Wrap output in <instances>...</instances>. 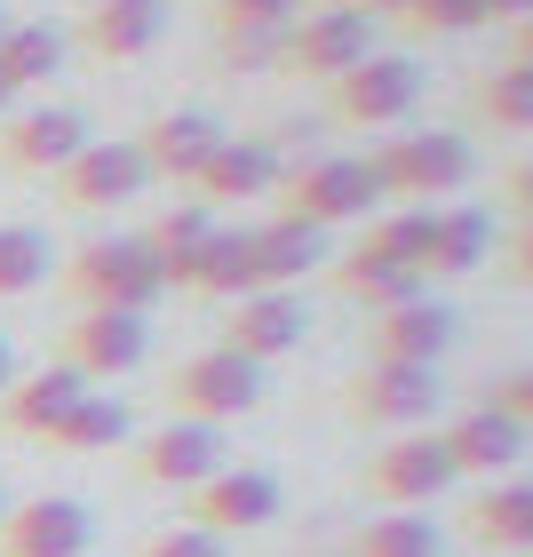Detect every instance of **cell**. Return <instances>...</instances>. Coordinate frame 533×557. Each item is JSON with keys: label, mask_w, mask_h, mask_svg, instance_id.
<instances>
[{"label": "cell", "mask_w": 533, "mask_h": 557, "mask_svg": "<svg viewBox=\"0 0 533 557\" xmlns=\"http://www.w3.org/2000/svg\"><path fill=\"white\" fill-rule=\"evenodd\" d=\"M319 263H326V232H311V223H295V215L256 223V271H263V287H287L295 295V278H311Z\"/></svg>", "instance_id": "obj_24"}, {"label": "cell", "mask_w": 533, "mask_h": 557, "mask_svg": "<svg viewBox=\"0 0 533 557\" xmlns=\"http://www.w3.org/2000/svg\"><path fill=\"white\" fill-rule=\"evenodd\" d=\"M367 160H374V175H383V191L430 208V191H462L478 175V144L462 128H406L383 151H367Z\"/></svg>", "instance_id": "obj_2"}, {"label": "cell", "mask_w": 533, "mask_h": 557, "mask_svg": "<svg viewBox=\"0 0 533 557\" xmlns=\"http://www.w3.org/2000/svg\"><path fill=\"white\" fill-rule=\"evenodd\" d=\"M446 486H454V462H446L438 430H406L398 446H383V454L367 462V494H374V502H391V510L438 502Z\"/></svg>", "instance_id": "obj_11"}, {"label": "cell", "mask_w": 533, "mask_h": 557, "mask_svg": "<svg viewBox=\"0 0 533 557\" xmlns=\"http://www.w3.org/2000/svg\"><path fill=\"white\" fill-rule=\"evenodd\" d=\"M9 383H16V350L0 343V398H9Z\"/></svg>", "instance_id": "obj_43"}, {"label": "cell", "mask_w": 533, "mask_h": 557, "mask_svg": "<svg viewBox=\"0 0 533 557\" xmlns=\"http://www.w3.org/2000/svg\"><path fill=\"white\" fill-rule=\"evenodd\" d=\"M215 144H223V120H208V112H160L136 151H144V168H151V184H160V175H168V184H191V175L208 168Z\"/></svg>", "instance_id": "obj_19"}, {"label": "cell", "mask_w": 533, "mask_h": 557, "mask_svg": "<svg viewBox=\"0 0 533 557\" xmlns=\"http://www.w3.org/2000/svg\"><path fill=\"white\" fill-rule=\"evenodd\" d=\"M367 57H374V16L367 9H302L287 24V72H302V81H343Z\"/></svg>", "instance_id": "obj_7"}, {"label": "cell", "mask_w": 533, "mask_h": 557, "mask_svg": "<svg viewBox=\"0 0 533 557\" xmlns=\"http://www.w3.org/2000/svg\"><path fill=\"white\" fill-rule=\"evenodd\" d=\"M278 518V478L271 470H215L208 486H191V525L215 542L256 534V525Z\"/></svg>", "instance_id": "obj_12"}, {"label": "cell", "mask_w": 533, "mask_h": 557, "mask_svg": "<svg viewBox=\"0 0 533 557\" xmlns=\"http://www.w3.org/2000/svg\"><path fill=\"white\" fill-rule=\"evenodd\" d=\"M470 534L486 549H533V478H510V486H486L470 502Z\"/></svg>", "instance_id": "obj_27"}, {"label": "cell", "mask_w": 533, "mask_h": 557, "mask_svg": "<svg viewBox=\"0 0 533 557\" xmlns=\"http://www.w3.org/2000/svg\"><path fill=\"white\" fill-rule=\"evenodd\" d=\"M326 104H335V120H350V128H398V120L422 104V64L374 48L367 64H350L343 81H326Z\"/></svg>", "instance_id": "obj_5"}, {"label": "cell", "mask_w": 533, "mask_h": 557, "mask_svg": "<svg viewBox=\"0 0 533 557\" xmlns=\"http://www.w3.org/2000/svg\"><path fill=\"white\" fill-rule=\"evenodd\" d=\"M9 104H16V88H9V81H0V120H9Z\"/></svg>", "instance_id": "obj_45"}, {"label": "cell", "mask_w": 533, "mask_h": 557, "mask_svg": "<svg viewBox=\"0 0 533 557\" xmlns=\"http://www.w3.org/2000/svg\"><path fill=\"white\" fill-rule=\"evenodd\" d=\"M510 64H533V16L510 24Z\"/></svg>", "instance_id": "obj_42"}, {"label": "cell", "mask_w": 533, "mask_h": 557, "mask_svg": "<svg viewBox=\"0 0 533 557\" xmlns=\"http://www.w3.org/2000/svg\"><path fill=\"white\" fill-rule=\"evenodd\" d=\"M367 343H374V359H391V367H438L446 343H454V311H446L438 295L398 302V311H374Z\"/></svg>", "instance_id": "obj_18"}, {"label": "cell", "mask_w": 533, "mask_h": 557, "mask_svg": "<svg viewBox=\"0 0 533 557\" xmlns=\"http://www.w3.org/2000/svg\"><path fill=\"white\" fill-rule=\"evenodd\" d=\"M136 557H223V542L199 534V525H168V534H151Z\"/></svg>", "instance_id": "obj_37"}, {"label": "cell", "mask_w": 533, "mask_h": 557, "mask_svg": "<svg viewBox=\"0 0 533 557\" xmlns=\"http://www.w3.org/2000/svg\"><path fill=\"white\" fill-rule=\"evenodd\" d=\"M470 112L486 120L494 136H525L533 128V64H501L470 88Z\"/></svg>", "instance_id": "obj_29"}, {"label": "cell", "mask_w": 533, "mask_h": 557, "mask_svg": "<svg viewBox=\"0 0 533 557\" xmlns=\"http://www.w3.org/2000/svg\"><path fill=\"white\" fill-rule=\"evenodd\" d=\"M88 542H96V518L72 494H40L0 525V557H88Z\"/></svg>", "instance_id": "obj_14"}, {"label": "cell", "mask_w": 533, "mask_h": 557, "mask_svg": "<svg viewBox=\"0 0 533 557\" xmlns=\"http://www.w3.org/2000/svg\"><path fill=\"white\" fill-rule=\"evenodd\" d=\"M175 414L184 422H239V414H256V398H263V367H247L239 350H199V359H184L175 367Z\"/></svg>", "instance_id": "obj_6"}, {"label": "cell", "mask_w": 533, "mask_h": 557, "mask_svg": "<svg viewBox=\"0 0 533 557\" xmlns=\"http://www.w3.org/2000/svg\"><path fill=\"white\" fill-rule=\"evenodd\" d=\"M208 239H215V215L199 208V199H191V208H168V215L144 232V247H151V263H160L168 287H191V278H199V256H208Z\"/></svg>", "instance_id": "obj_25"}, {"label": "cell", "mask_w": 533, "mask_h": 557, "mask_svg": "<svg viewBox=\"0 0 533 557\" xmlns=\"http://www.w3.org/2000/svg\"><path fill=\"white\" fill-rule=\"evenodd\" d=\"M278 184H287V160L271 151V136H223L208 151V168L191 175L199 208H247V199H278Z\"/></svg>", "instance_id": "obj_9"}, {"label": "cell", "mask_w": 533, "mask_h": 557, "mask_svg": "<svg viewBox=\"0 0 533 557\" xmlns=\"http://www.w3.org/2000/svg\"><path fill=\"white\" fill-rule=\"evenodd\" d=\"M199 295H215V302H239V295H256L263 287V271H256V232H232V223H215V239H208V256H199V278H191Z\"/></svg>", "instance_id": "obj_26"}, {"label": "cell", "mask_w": 533, "mask_h": 557, "mask_svg": "<svg viewBox=\"0 0 533 557\" xmlns=\"http://www.w3.org/2000/svg\"><path fill=\"white\" fill-rule=\"evenodd\" d=\"M406 33H478V24H494L486 16V0H406Z\"/></svg>", "instance_id": "obj_35"}, {"label": "cell", "mask_w": 533, "mask_h": 557, "mask_svg": "<svg viewBox=\"0 0 533 557\" xmlns=\"http://www.w3.org/2000/svg\"><path fill=\"white\" fill-rule=\"evenodd\" d=\"M80 144H88V120L64 112V104H33V112L0 120V160L24 168V175H57Z\"/></svg>", "instance_id": "obj_17"}, {"label": "cell", "mask_w": 533, "mask_h": 557, "mask_svg": "<svg viewBox=\"0 0 533 557\" xmlns=\"http://www.w3.org/2000/svg\"><path fill=\"white\" fill-rule=\"evenodd\" d=\"M501 199H510V208H518V215L533 223V160H518V168H510V184H501Z\"/></svg>", "instance_id": "obj_40"}, {"label": "cell", "mask_w": 533, "mask_h": 557, "mask_svg": "<svg viewBox=\"0 0 533 557\" xmlns=\"http://www.w3.org/2000/svg\"><path fill=\"white\" fill-rule=\"evenodd\" d=\"M367 16H406V0H359Z\"/></svg>", "instance_id": "obj_44"}, {"label": "cell", "mask_w": 533, "mask_h": 557, "mask_svg": "<svg viewBox=\"0 0 533 557\" xmlns=\"http://www.w3.org/2000/svg\"><path fill=\"white\" fill-rule=\"evenodd\" d=\"M136 470L151 478V486H208V478L223 470V430H208V422H160L151 438L136 446Z\"/></svg>", "instance_id": "obj_16"}, {"label": "cell", "mask_w": 533, "mask_h": 557, "mask_svg": "<svg viewBox=\"0 0 533 557\" xmlns=\"http://www.w3.org/2000/svg\"><path fill=\"white\" fill-rule=\"evenodd\" d=\"M383 175L374 160H302L278 184V215L311 223V232H335V223H374L383 215Z\"/></svg>", "instance_id": "obj_1"}, {"label": "cell", "mask_w": 533, "mask_h": 557, "mask_svg": "<svg viewBox=\"0 0 533 557\" xmlns=\"http://www.w3.org/2000/svg\"><path fill=\"white\" fill-rule=\"evenodd\" d=\"M151 359V319L136 311H88L72 319V374H88V383H112V374H136Z\"/></svg>", "instance_id": "obj_15"}, {"label": "cell", "mask_w": 533, "mask_h": 557, "mask_svg": "<svg viewBox=\"0 0 533 557\" xmlns=\"http://www.w3.org/2000/svg\"><path fill=\"white\" fill-rule=\"evenodd\" d=\"M57 191H64V208L104 215V208H128V199L151 191V168H144L136 144H80V151L57 168Z\"/></svg>", "instance_id": "obj_8"}, {"label": "cell", "mask_w": 533, "mask_h": 557, "mask_svg": "<svg viewBox=\"0 0 533 557\" xmlns=\"http://www.w3.org/2000/svg\"><path fill=\"white\" fill-rule=\"evenodd\" d=\"M120 438H128V407H120V398H96V391L48 430V446H64V454H96V446H120Z\"/></svg>", "instance_id": "obj_32"}, {"label": "cell", "mask_w": 533, "mask_h": 557, "mask_svg": "<svg viewBox=\"0 0 533 557\" xmlns=\"http://www.w3.org/2000/svg\"><path fill=\"white\" fill-rule=\"evenodd\" d=\"M0 33H9V9H0Z\"/></svg>", "instance_id": "obj_47"}, {"label": "cell", "mask_w": 533, "mask_h": 557, "mask_svg": "<svg viewBox=\"0 0 533 557\" xmlns=\"http://www.w3.org/2000/svg\"><path fill=\"white\" fill-rule=\"evenodd\" d=\"M72 287H80L88 311H136L151 319V302L168 295L160 263H151L144 239H88L80 256H72Z\"/></svg>", "instance_id": "obj_3"}, {"label": "cell", "mask_w": 533, "mask_h": 557, "mask_svg": "<svg viewBox=\"0 0 533 557\" xmlns=\"http://www.w3.org/2000/svg\"><path fill=\"white\" fill-rule=\"evenodd\" d=\"M350 557H438V525L414 510H383L350 534Z\"/></svg>", "instance_id": "obj_31"}, {"label": "cell", "mask_w": 533, "mask_h": 557, "mask_svg": "<svg viewBox=\"0 0 533 557\" xmlns=\"http://www.w3.org/2000/svg\"><path fill=\"white\" fill-rule=\"evenodd\" d=\"M223 57H232V72H287V33H232Z\"/></svg>", "instance_id": "obj_36"}, {"label": "cell", "mask_w": 533, "mask_h": 557, "mask_svg": "<svg viewBox=\"0 0 533 557\" xmlns=\"http://www.w3.org/2000/svg\"><path fill=\"white\" fill-rule=\"evenodd\" d=\"M9 510H16V502H9V494H0V525H9Z\"/></svg>", "instance_id": "obj_46"}, {"label": "cell", "mask_w": 533, "mask_h": 557, "mask_svg": "<svg viewBox=\"0 0 533 557\" xmlns=\"http://www.w3.org/2000/svg\"><path fill=\"white\" fill-rule=\"evenodd\" d=\"M302 335H311V311H302V295H287V287L239 295L232 319H223V350H239L247 367L287 359V350H302Z\"/></svg>", "instance_id": "obj_10"}, {"label": "cell", "mask_w": 533, "mask_h": 557, "mask_svg": "<svg viewBox=\"0 0 533 557\" xmlns=\"http://www.w3.org/2000/svg\"><path fill=\"white\" fill-rule=\"evenodd\" d=\"M64 72V33L57 24H9L0 33V81L9 88H48Z\"/></svg>", "instance_id": "obj_28"}, {"label": "cell", "mask_w": 533, "mask_h": 557, "mask_svg": "<svg viewBox=\"0 0 533 557\" xmlns=\"http://www.w3.org/2000/svg\"><path fill=\"white\" fill-rule=\"evenodd\" d=\"M438 367H391V359H367L359 374H350L343 391V414L367 422V430H422L430 414H438Z\"/></svg>", "instance_id": "obj_4"}, {"label": "cell", "mask_w": 533, "mask_h": 557, "mask_svg": "<svg viewBox=\"0 0 533 557\" xmlns=\"http://www.w3.org/2000/svg\"><path fill=\"white\" fill-rule=\"evenodd\" d=\"M302 16V0H215V33H287Z\"/></svg>", "instance_id": "obj_34"}, {"label": "cell", "mask_w": 533, "mask_h": 557, "mask_svg": "<svg viewBox=\"0 0 533 557\" xmlns=\"http://www.w3.org/2000/svg\"><path fill=\"white\" fill-rule=\"evenodd\" d=\"M430 215L438 208H383L367 223V256H383V263H398V271H422V256H430Z\"/></svg>", "instance_id": "obj_30"}, {"label": "cell", "mask_w": 533, "mask_h": 557, "mask_svg": "<svg viewBox=\"0 0 533 557\" xmlns=\"http://www.w3.org/2000/svg\"><path fill=\"white\" fill-rule=\"evenodd\" d=\"M326 278H335V295L367 302V319H374V311H398V302H422V295H430V278H422V271H398V263H383V256H367V247L335 256V263H326Z\"/></svg>", "instance_id": "obj_22"}, {"label": "cell", "mask_w": 533, "mask_h": 557, "mask_svg": "<svg viewBox=\"0 0 533 557\" xmlns=\"http://www.w3.org/2000/svg\"><path fill=\"white\" fill-rule=\"evenodd\" d=\"M494 256H501V278H510V287H533V223H518Z\"/></svg>", "instance_id": "obj_39"}, {"label": "cell", "mask_w": 533, "mask_h": 557, "mask_svg": "<svg viewBox=\"0 0 533 557\" xmlns=\"http://www.w3.org/2000/svg\"><path fill=\"white\" fill-rule=\"evenodd\" d=\"M160 33H168V0H96L88 24H80V40L104 64H128L144 48H160Z\"/></svg>", "instance_id": "obj_20"}, {"label": "cell", "mask_w": 533, "mask_h": 557, "mask_svg": "<svg viewBox=\"0 0 533 557\" xmlns=\"http://www.w3.org/2000/svg\"><path fill=\"white\" fill-rule=\"evenodd\" d=\"M486 16H494V24H525L533 0H486Z\"/></svg>", "instance_id": "obj_41"}, {"label": "cell", "mask_w": 533, "mask_h": 557, "mask_svg": "<svg viewBox=\"0 0 533 557\" xmlns=\"http://www.w3.org/2000/svg\"><path fill=\"white\" fill-rule=\"evenodd\" d=\"M486 407H501V414H510L518 430H533V367H518V374H501Z\"/></svg>", "instance_id": "obj_38"}, {"label": "cell", "mask_w": 533, "mask_h": 557, "mask_svg": "<svg viewBox=\"0 0 533 557\" xmlns=\"http://www.w3.org/2000/svg\"><path fill=\"white\" fill-rule=\"evenodd\" d=\"M494 247H501V239H494V215H486V208H438V215H430L422 278H470Z\"/></svg>", "instance_id": "obj_21"}, {"label": "cell", "mask_w": 533, "mask_h": 557, "mask_svg": "<svg viewBox=\"0 0 533 557\" xmlns=\"http://www.w3.org/2000/svg\"><path fill=\"white\" fill-rule=\"evenodd\" d=\"M525 438L533 430H518L501 407H462L446 430H438V446H446V462H454V478H501V470H518L525 462Z\"/></svg>", "instance_id": "obj_13"}, {"label": "cell", "mask_w": 533, "mask_h": 557, "mask_svg": "<svg viewBox=\"0 0 533 557\" xmlns=\"http://www.w3.org/2000/svg\"><path fill=\"white\" fill-rule=\"evenodd\" d=\"M88 398V374L72 367H48V374H24V383H9V398H0V414H9V430H24V438H48L72 407Z\"/></svg>", "instance_id": "obj_23"}, {"label": "cell", "mask_w": 533, "mask_h": 557, "mask_svg": "<svg viewBox=\"0 0 533 557\" xmlns=\"http://www.w3.org/2000/svg\"><path fill=\"white\" fill-rule=\"evenodd\" d=\"M48 278V239L33 223H0V295H33Z\"/></svg>", "instance_id": "obj_33"}]
</instances>
